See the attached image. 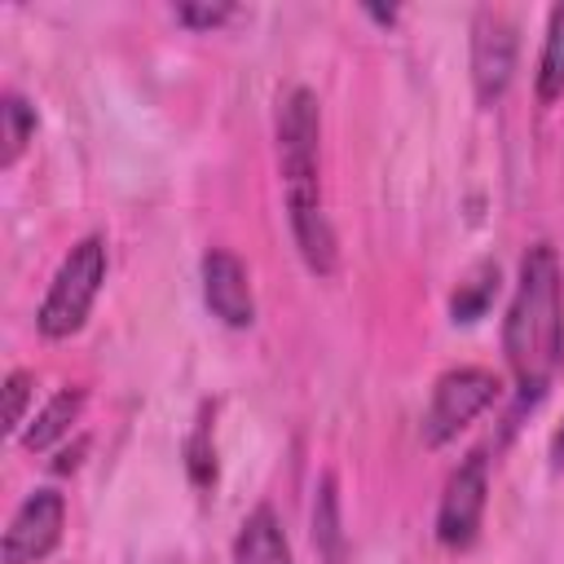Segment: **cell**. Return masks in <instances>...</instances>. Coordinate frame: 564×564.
I'll return each instance as SVG.
<instances>
[{"label": "cell", "instance_id": "1", "mask_svg": "<svg viewBox=\"0 0 564 564\" xmlns=\"http://www.w3.org/2000/svg\"><path fill=\"white\" fill-rule=\"evenodd\" d=\"M273 145H278V176H282V203L295 251L308 264V273L330 278L339 264V242L322 194V106L313 88L304 84L282 88L273 110Z\"/></svg>", "mask_w": 564, "mask_h": 564}, {"label": "cell", "instance_id": "8", "mask_svg": "<svg viewBox=\"0 0 564 564\" xmlns=\"http://www.w3.org/2000/svg\"><path fill=\"white\" fill-rule=\"evenodd\" d=\"M198 278H203V304L216 322L242 330L256 322V291H251V273L247 264L229 251V247H212L203 251V264H198Z\"/></svg>", "mask_w": 564, "mask_h": 564}, {"label": "cell", "instance_id": "10", "mask_svg": "<svg viewBox=\"0 0 564 564\" xmlns=\"http://www.w3.org/2000/svg\"><path fill=\"white\" fill-rule=\"evenodd\" d=\"M79 410H84V388H62L57 397L44 401L40 414H31V423L22 427V445H26L31 454L48 449L53 441H62V436L70 432V423L79 419Z\"/></svg>", "mask_w": 564, "mask_h": 564}, {"label": "cell", "instance_id": "15", "mask_svg": "<svg viewBox=\"0 0 564 564\" xmlns=\"http://www.w3.org/2000/svg\"><path fill=\"white\" fill-rule=\"evenodd\" d=\"M229 18H234V4H176V22H185L194 31H212Z\"/></svg>", "mask_w": 564, "mask_h": 564}, {"label": "cell", "instance_id": "3", "mask_svg": "<svg viewBox=\"0 0 564 564\" xmlns=\"http://www.w3.org/2000/svg\"><path fill=\"white\" fill-rule=\"evenodd\" d=\"M106 269H110L106 238H101V234H84V238L62 256V264H57V273H53V282H48V291H44V300H40V308H35V330H40L44 339H70V335L88 322V313H93V304H97V295H101Z\"/></svg>", "mask_w": 564, "mask_h": 564}, {"label": "cell", "instance_id": "14", "mask_svg": "<svg viewBox=\"0 0 564 564\" xmlns=\"http://www.w3.org/2000/svg\"><path fill=\"white\" fill-rule=\"evenodd\" d=\"M31 397H35V375L31 370H9V379H4V432L22 436V427L31 423L26 419Z\"/></svg>", "mask_w": 564, "mask_h": 564}, {"label": "cell", "instance_id": "16", "mask_svg": "<svg viewBox=\"0 0 564 564\" xmlns=\"http://www.w3.org/2000/svg\"><path fill=\"white\" fill-rule=\"evenodd\" d=\"M551 463H555V471H564V423L551 436Z\"/></svg>", "mask_w": 564, "mask_h": 564}, {"label": "cell", "instance_id": "6", "mask_svg": "<svg viewBox=\"0 0 564 564\" xmlns=\"http://www.w3.org/2000/svg\"><path fill=\"white\" fill-rule=\"evenodd\" d=\"M66 529V498L57 489H35L18 502L0 538V564H40Z\"/></svg>", "mask_w": 564, "mask_h": 564}, {"label": "cell", "instance_id": "5", "mask_svg": "<svg viewBox=\"0 0 564 564\" xmlns=\"http://www.w3.org/2000/svg\"><path fill=\"white\" fill-rule=\"evenodd\" d=\"M485 507H489V458L476 449V454H467L449 471V480L441 489V507H436V538H441V546H449V551L471 546L476 533H480Z\"/></svg>", "mask_w": 564, "mask_h": 564}, {"label": "cell", "instance_id": "9", "mask_svg": "<svg viewBox=\"0 0 564 564\" xmlns=\"http://www.w3.org/2000/svg\"><path fill=\"white\" fill-rule=\"evenodd\" d=\"M234 564H295L291 542L282 533V520L273 507H256L234 538Z\"/></svg>", "mask_w": 564, "mask_h": 564}, {"label": "cell", "instance_id": "11", "mask_svg": "<svg viewBox=\"0 0 564 564\" xmlns=\"http://www.w3.org/2000/svg\"><path fill=\"white\" fill-rule=\"evenodd\" d=\"M533 88H538V101H546V106L555 97H564V4H555L546 13V35H542Z\"/></svg>", "mask_w": 564, "mask_h": 564}, {"label": "cell", "instance_id": "7", "mask_svg": "<svg viewBox=\"0 0 564 564\" xmlns=\"http://www.w3.org/2000/svg\"><path fill=\"white\" fill-rule=\"evenodd\" d=\"M516 75V26L498 9L471 18V88L480 106H498Z\"/></svg>", "mask_w": 564, "mask_h": 564}, {"label": "cell", "instance_id": "12", "mask_svg": "<svg viewBox=\"0 0 564 564\" xmlns=\"http://www.w3.org/2000/svg\"><path fill=\"white\" fill-rule=\"evenodd\" d=\"M31 137H35V106L9 88L0 97V167H13L31 145Z\"/></svg>", "mask_w": 564, "mask_h": 564}, {"label": "cell", "instance_id": "4", "mask_svg": "<svg viewBox=\"0 0 564 564\" xmlns=\"http://www.w3.org/2000/svg\"><path fill=\"white\" fill-rule=\"evenodd\" d=\"M498 388H502L498 375L485 370V366H454V370H445L432 383V397H427V410H423V423H419L423 445L427 449L449 445L480 410L494 405Z\"/></svg>", "mask_w": 564, "mask_h": 564}, {"label": "cell", "instance_id": "2", "mask_svg": "<svg viewBox=\"0 0 564 564\" xmlns=\"http://www.w3.org/2000/svg\"><path fill=\"white\" fill-rule=\"evenodd\" d=\"M502 357L520 401H538L564 361V264L551 242H533L520 260L502 317Z\"/></svg>", "mask_w": 564, "mask_h": 564}, {"label": "cell", "instance_id": "13", "mask_svg": "<svg viewBox=\"0 0 564 564\" xmlns=\"http://www.w3.org/2000/svg\"><path fill=\"white\" fill-rule=\"evenodd\" d=\"M494 286H498V269H494V264H476V269L458 282V291H454V300H449L454 322H476V317L485 313V304L494 300Z\"/></svg>", "mask_w": 564, "mask_h": 564}]
</instances>
